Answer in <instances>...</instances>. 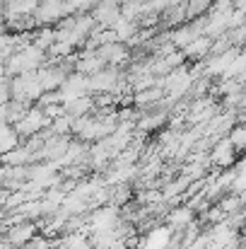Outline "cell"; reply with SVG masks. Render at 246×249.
Segmentation results:
<instances>
[{"label":"cell","mask_w":246,"mask_h":249,"mask_svg":"<svg viewBox=\"0 0 246 249\" xmlns=\"http://www.w3.org/2000/svg\"><path fill=\"white\" fill-rule=\"evenodd\" d=\"M123 75L126 73H121L118 68L106 66L104 71H99L89 78V94H114Z\"/></svg>","instance_id":"7a4b0ae2"},{"label":"cell","mask_w":246,"mask_h":249,"mask_svg":"<svg viewBox=\"0 0 246 249\" xmlns=\"http://www.w3.org/2000/svg\"><path fill=\"white\" fill-rule=\"evenodd\" d=\"M36 235H39V225L32 220H24V223L10 225L5 232V240L10 242V247H27Z\"/></svg>","instance_id":"5b68a950"},{"label":"cell","mask_w":246,"mask_h":249,"mask_svg":"<svg viewBox=\"0 0 246 249\" xmlns=\"http://www.w3.org/2000/svg\"><path fill=\"white\" fill-rule=\"evenodd\" d=\"M0 249H12L10 247V242L5 240V235H2V232H0Z\"/></svg>","instance_id":"d4e9b609"},{"label":"cell","mask_w":246,"mask_h":249,"mask_svg":"<svg viewBox=\"0 0 246 249\" xmlns=\"http://www.w3.org/2000/svg\"><path fill=\"white\" fill-rule=\"evenodd\" d=\"M46 63H49V56H46L44 51H39L34 44H29V46L15 51V53L7 58V63H5V75H7V78H17V75H24V73H34V71L44 68Z\"/></svg>","instance_id":"6da1fadb"},{"label":"cell","mask_w":246,"mask_h":249,"mask_svg":"<svg viewBox=\"0 0 246 249\" xmlns=\"http://www.w3.org/2000/svg\"><path fill=\"white\" fill-rule=\"evenodd\" d=\"M171 240H174V230L169 225H155L140 237L138 249H169Z\"/></svg>","instance_id":"8992f818"},{"label":"cell","mask_w":246,"mask_h":249,"mask_svg":"<svg viewBox=\"0 0 246 249\" xmlns=\"http://www.w3.org/2000/svg\"><path fill=\"white\" fill-rule=\"evenodd\" d=\"M89 15H92V19H94V24H97L99 29H114V24L121 19V2H116V0H104V2L94 5V7L89 10Z\"/></svg>","instance_id":"277c9868"},{"label":"cell","mask_w":246,"mask_h":249,"mask_svg":"<svg viewBox=\"0 0 246 249\" xmlns=\"http://www.w3.org/2000/svg\"><path fill=\"white\" fill-rule=\"evenodd\" d=\"M213 41L215 39H210V36H198V39H193L186 49H183V56H186V61H203L205 56H210V49H213Z\"/></svg>","instance_id":"9a60e30c"},{"label":"cell","mask_w":246,"mask_h":249,"mask_svg":"<svg viewBox=\"0 0 246 249\" xmlns=\"http://www.w3.org/2000/svg\"><path fill=\"white\" fill-rule=\"evenodd\" d=\"M34 104H27V102H17V99H12V102H7V126H17L22 119H24V114L32 109Z\"/></svg>","instance_id":"d6986e66"},{"label":"cell","mask_w":246,"mask_h":249,"mask_svg":"<svg viewBox=\"0 0 246 249\" xmlns=\"http://www.w3.org/2000/svg\"><path fill=\"white\" fill-rule=\"evenodd\" d=\"M32 44H34L39 51L46 53V51L56 44V29H53V27H41V29H36L34 36H32Z\"/></svg>","instance_id":"2e32d148"},{"label":"cell","mask_w":246,"mask_h":249,"mask_svg":"<svg viewBox=\"0 0 246 249\" xmlns=\"http://www.w3.org/2000/svg\"><path fill=\"white\" fill-rule=\"evenodd\" d=\"M239 198H242V208H246V189L239 191Z\"/></svg>","instance_id":"484cf974"},{"label":"cell","mask_w":246,"mask_h":249,"mask_svg":"<svg viewBox=\"0 0 246 249\" xmlns=\"http://www.w3.org/2000/svg\"><path fill=\"white\" fill-rule=\"evenodd\" d=\"M63 109H66V116L80 119V116H89V114L97 111V102H94L92 94H84V97H78V99H73V102H66Z\"/></svg>","instance_id":"4fadbf2b"},{"label":"cell","mask_w":246,"mask_h":249,"mask_svg":"<svg viewBox=\"0 0 246 249\" xmlns=\"http://www.w3.org/2000/svg\"><path fill=\"white\" fill-rule=\"evenodd\" d=\"M188 15H186V2H181V5H171V7H166L162 15H160V19L164 22V27H176V24H181L183 19H186Z\"/></svg>","instance_id":"e0dca14e"},{"label":"cell","mask_w":246,"mask_h":249,"mask_svg":"<svg viewBox=\"0 0 246 249\" xmlns=\"http://www.w3.org/2000/svg\"><path fill=\"white\" fill-rule=\"evenodd\" d=\"M208 160L215 167H220V169H232V167H234V160H237V150L232 148L230 138H220V141L210 148Z\"/></svg>","instance_id":"52a82bcc"},{"label":"cell","mask_w":246,"mask_h":249,"mask_svg":"<svg viewBox=\"0 0 246 249\" xmlns=\"http://www.w3.org/2000/svg\"><path fill=\"white\" fill-rule=\"evenodd\" d=\"M138 29H140V27H138L135 22H128V19H123V17L114 24V34H116V39H118L121 44H128V41L138 34Z\"/></svg>","instance_id":"ac0fdd59"},{"label":"cell","mask_w":246,"mask_h":249,"mask_svg":"<svg viewBox=\"0 0 246 249\" xmlns=\"http://www.w3.org/2000/svg\"><path fill=\"white\" fill-rule=\"evenodd\" d=\"M164 218H166V225H169L174 232H181L183 228H188V225L196 220V213H193L186 203H183V206L179 203V206H171Z\"/></svg>","instance_id":"8fae6325"},{"label":"cell","mask_w":246,"mask_h":249,"mask_svg":"<svg viewBox=\"0 0 246 249\" xmlns=\"http://www.w3.org/2000/svg\"><path fill=\"white\" fill-rule=\"evenodd\" d=\"M230 143H232V148L237 150V155L239 153H246V124H234V128L230 131Z\"/></svg>","instance_id":"44dd1931"},{"label":"cell","mask_w":246,"mask_h":249,"mask_svg":"<svg viewBox=\"0 0 246 249\" xmlns=\"http://www.w3.org/2000/svg\"><path fill=\"white\" fill-rule=\"evenodd\" d=\"M104 68H106V63H104V58H101L97 51H84L80 58L75 61V73L87 75V78H92L94 73H99V71H104Z\"/></svg>","instance_id":"7c38bea8"},{"label":"cell","mask_w":246,"mask_h":249,"mask_svg":"<svg viewBox=\"0 0 246 249\" xmlns=\"http://www.w3.org/2000/svg\"><path fill=\"white\" fill-rule=\"evenodd\" d=\"M97 53L104 58L106 66L111 68H118V66H126L128 58H131V51H128V44H121V41H114V44H104L97 49Z\"/></svg>","instance_id":"9c48e42d"},{"label":"cell","mask_w":246,"mask_h":249,"mask_svg":"<svg viewBox=\"0 0 246 249\" xmlns=\"http://www.w3.org/2000/svg\"><path fill=\"white\" fill-rule=\"evenodd\" d=\"M217 206H220V211L230 218V215H234V213H239V211H244L242 208V198H239V194H225L220 201H217Z\"/></svg>","instance_id":"ffe728a7"},{"label":"cell","mask_w":246,"mask_h":249,"mask_svg":"<svg viewBox=\"0 0 246 249\" xmlns=\"http://www.w3.org/2000/svg\"><path fill=\"white\" fill-rule=\"evenodd\" d=\"M49 131H51L53 136H73V119L63 114L61 119H56V121H51V126H49Z\"/></svg>","instance_id":"7402d4cb"},{"label":"cell","mask_w":246,"mask_h":249,"mask_svg":"<svg viewBox=\"0 0 246 249\" xmlns=\"http://www.w3.org/2000/svg\"><path fill=\"white\" fill-rule=\"evenodd\" d=\"M49 104H63L61 92H44V94L39 97V102H36L39 109H44V107H49Z\"/></svg>","instance_id":"cb8c5ba5"},{"label":"cell","mask_w":246,"mask_h":249,"mask_svg":"<svg viewBox=\"0 0 246 249\" xmlns=\"http://www.w3.org/2000/svg\"><path fill=\"white\" fill-rule=\"evenodd\" d=\"M166 97L164 89L157 85V87H150V89H140V92H133V107L138 111H152L162 104V99Z\"/></svg>","instance_id":"30bf717a"},{"label":"cell","mask_w":246,"mask_h":249,"mask_svg":"<svg viewBox=\"0 0 246 249\" xmlns=\"http://www.w3.org/2000/svg\"><path fill=\"white\" fill-rule=\"evenodd\" d=\"M49 126H51V121H49V119L44 116V111L34 104V107L24 114V119L15 126V131H17V136H19V138H24V141H27V138H32V136L41 133V131H44V128H49Z\"/></svg>","instance_id":"3957f363"},{"label":"cell","mask_w":246,"mask_h":249,"mask_svg":"<svg viewBox=\"0 0 246 249\" xmlns=\"http://www.w3.org/2000/svg\"><path fill=\"white\" fill-rule=\"evenodd\" d=\"M0 165H5V167H29V165H36V155L29 153V150L19 143L15 150H10V153H5V155L0 158Z\"/></svg>","instance_id":"5bb4252c"},{"label":"cell","mask_w":246,"mask_h":249,"mask_svg":"<svg viewBox=\"0 0 246 249\" xmlns=\"http://www.w3.org/2000/svg\"><path fill=\"white\" fill-rule=\"evenodd\" d=\"M12 102V78H0V107Z\"/></svg>","instance_id":"603a6c76"},{"label":"cell","mask_w":246,"mask_h":249,"mask_svg":"<svg viewBox=\"0 0 246 249\" xmlns=\"http://www.w3.org/2000/svg\"><path fill=\"white\" fill-rule=\"evenodd\" d=\"M58 92H61L63 104H66V102H73V99H78V97H84V94H89V78H87V75H80V73H70Z\"/></svg>","instance_id":"ba28073f"}]
</instances>
